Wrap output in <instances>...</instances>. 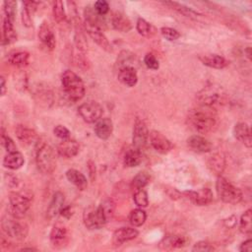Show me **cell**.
Here are the masks:
<instances>
[{"instance_id": "6da1fadb", "label": "cell", "mask_w": 252, "mask_h": 252, "mask_svg": "<svg viewBox=\"0 0 252 252\" xmlns=\"http://www.w3.org/2000/svg\"><path fill=\"white\" fill-rule=\"evenodd\" d=\"M187 122L189 126L196 132L208 134L214 132L219 124L218 114L216 109L204 105H199L192 108L188 112Z\"/></svg>"}, {"instance_id": "7a4b0ae2", "label": "cell", "mask_w": 252, "mask_h": 252, "mask_svg": "<svg viewBox=\"0 0 252 252\" xmlns=\"http://www.w3.org/2000/svg\"><path fill=\"white\" fill-rule=\"evenodd\" d=\"M227 93L220 85L210 84L204 87L196 95L199 105H204L216 109L227 102Z\"/></svg>"}, {"instance_id": "3957f363", "label": "cell", "mask_w": 252, "mask_h": 252, "mask_svg": "<svg viewBox=\"0 0 252 252\" xmlns=\"http://www.w3.org/2000/svg\"><path fill=\"white\" fill-rule=\"evenodd\" d=\"M61 83L65 95L69 100L76 102L84 97L86 93L84 83L82 79L73 71H64L61 76Z\"/></svg>"}, {"instance_id": "277c9868", "label": "cell", "mask_w": 252, "mask_h": 252, "mask_svg": "<svg viewBox=\"0 0 252 252\" xmlns=\"http://www.w3.org/2000/svg\"><path fill=\"white\" fill-rule=\"evenodd\" d=\"M21 218L7 215L3 217L1 221V227L3 232L12 239L22 241L29 234V225L20 220Z\"/></svg>"}, {"instance_id": "5b68a950", "label": "cell", "mask_w": 252, "mask_h": 252, "mask_svg": "<svg viewBox=\"0 0 252 252\" xmlns=\"http://www.w3.org/2000/svg\"><path fill=\"white\" fill-rule=\"evenodd\" d=\"M35 161L42 173H52L56 168V155L53 148L46 143H41L36 149Z\"/></svg>"}, {"instance_id": "8992f818", "label": "cell", "mask_w": 252, "mask_h": 252, "mask_svg": "<svg viewBox=\"0 0 252 252\" xmlns=\"http://www.w3.org/2000/svg\"><path fill=\"white\" fill-rule=\"evenodd\" d=\"M216 190L220 199L230 205H236L242 200V192L222 176H218Z\"/></svg>"}, {"instance_id": "52a82bcc", "label": "cell", "mask_w": 252, "mask_h": 252, "mask_svg": "<svg viewBox=\"0 0 252 252\" xmlns=\"http://www.w3.org/2000/svg\"><path fill=\"white\" fill-rule=\"evenodd\" d=\"M84 224L89 229H99L104 226L107 219L104 215L102 208L99 206H90L85 209L83 214Z\"/></svg>"}, {"instance_id": "ba28073f", "label": "cell", "mask_w": 252, "mask_h": 252, "mask_svg": "<svg viewBox=\"0 0 252 252\" xmlns=\"http://www.w3.org/2000/svg\"><path fill=\"white\" fill-rule=\"evenodd\" d=\"M32 200L30 197L26 196L20 192H10L9 193V214L22 218L30 209Z\"/></svg>"}, {"instance_id": "9c48e42d", "label": "cell", "mask_w": 252, "mask_h": 252, "mask_svg": "<svg viewBox=\"0 0 252 252\" xmlns=\"http://www.w3.org/2000/svg\"><path fill=\"white\" fill-rule=\"evenodd\" d=\"M78 113L85 122L94 123L101 118L103 109L98 102L94 100H89L82 103L78 107Z\"/></svg>"}, {"instance_id": "30bf717a", "label": "cell", "mask_w": 252, "mask_h": 252, "mask_svg": "<svg viewBox=\"0 0 252 252\" xmlns=\"http://www.w3.org/2000/svg\"><path fill=\"white\" fill-rule=\"evenodd\" d=\"M149 130L144 120L137 118L133 128V146L139 151H143L149 142Z\"/></svg>"}, {"instance_id": "8fae6325", "label": "cell", "mask_w": 252, "mask_h": 252, "mask_svg": "<svg viewBox=\"0 0 252 252\" xmlns=\"http://www.w3.org/2000/svg\"><path fill=\"white\" fill-rule=\"evenodd\" d=\"M84 30L89 34V36L103 50L106 52H112V45L102 32L101 29L85 21Z\"/></svg>"}, {"instance_id": "7c38bea8", "label": "cell", "mask_w": 252, "mask_h": 252, "mask_svg": "<svg viewBox=\"0 0 252 252\" xmlns=\"http://www.w3.org/2000/svg\"><path fill=\"white\" fill-rule=\"evenodd\" d=\"M69 232L68 229L65 225L57 222L53 225L51 231H50V235H49V239L51 242V245L56 248V249H61L64 248L68 242H69Z\"/></svg>"}, {"instance_id": "4fadbf2b", "label": "cell", "mask_w": 252, "mask_h": 252, "mask_svg": "<svg viewBox=\"0 0 252 252\" xmlns=\"http://www.w3.org/2000/svg\"><path fill=\"white\" fill-rule=\"evenodd\" d=\"M149 142L159 154H167L172 149L171 142L162 133L157 130H153L149 133Z\"/></svg>"}, {"instance_id": "5bb4252c", "label": "cell", "mask_w": 252, "mask_h": 252, "mask_svg": "<svg viewBox=\"0 0 252 252\" xmlns=\"http://www.w3.org/2000/svg\"><path fill=\"white\" fill-rule=\"evenodd\" d=\"M187 145L193 152L199 153V154L209 153L213 149L212 143L208 139H206L205 137H202L200 135L190 136L187 139Z\"/></svg>"}, {"instance_id": "9a60e30c", "label": "cell", "mask_w": 252, "mask_h": 252, "mask_svg": "<svg viewBox=\"0 0 252 252\" xmlns=\"http://www.w3.org/2000/svg\"><path fill=\"white\" fill-rule=\"evenodd\" d=\"M38 38L41 43L47 47L48 49L52 50L56 46V38L53 32L52 28L47 22H43L39 29H38Z\"/></svg>"}, {"instance_id": "2e32d148", "label": "cell", "mask_w": 252, "mask_h": 252, "mask_svg": "<svg viewBox=\"0 0 252 252\" xmlns=\"http://www.w3.org/2000/svg\"><path fill=\"white\" fill-rule=\"evenodd\" d=\"M138 234H139V231L136 228L129 227V226L120 227L113 232L112 242L115 246H120L124 242H127L136 238Z\"/></svg>"}, {"instance_id": "e0dca14e", "label": "cell", "mask_w": 252, "mask_h": 252, "mask_svg": "<svg viewBox=\"0 0 252 252\" xmlns=\"http://www.w3.org/2000/svg\"><path fill=\"white\" fill-rule=\"evenodd\" d=\"M80 150V146L76 140L73 139H66L62 140L57 146V152L58 154L66 158H74L75 156L78 155Z\"/></svg>"}, {"instance_id": "ac0fdd59", "label": "cell", "mask_w": 252, "mask_h": 252, "mask_svg": "<svg viewBox=\"0 0 252 252\" xmlns=\"http://www.w3.org/2000/svg\"><path fill=\"white\" fill-rule=\"evenodd\" d=\"M185 194L188 199L198 206H206L213 201V192L209 188H202L198 191H189Z\"/></svg>"}, {"instance_id": "d6986e66", "label": "cell", "mask_w": 252, "mask_h": 252, "mask_svg": "<svg viewBox=\"0 0 252 252\" xmlns=\"http://www.w3.org/2000/svg\"><path fill=\"white\" fill-rule=\"evenodd\" d=\"M64 202H65L64 194L60 191L55 192L46 210V218L48 220H52L56 218L58 215H60V211L64 207Z\"/></svg>"}, {"instance_id": "ffe728a7", "label": "cell", "mask_w": 252, "mask_h": 252, "mask_svg": "<svg viewBox=\"0 0 252 252\" xmlns=\"http://www.w3.org/2000/svg\"><path fill=\"white\" fill-rule=\"evenodd\" d=\"M233 135L239 142H241L248 149L251 148L252 146L251 132L247 123L245 122L236 123L233 128Z\"/></svg>"}, {"instance_id": "44dd1931", "label": "cell", "mask_w": 252, "mask_h": 252, "mask_svg": "<svg viewBox=\"0 0 252 252\" xmlns=\"http://www.w3.org/2000/svg\"><path fill=\"white\" fill-rule=\"evenodd\" d=\"M112 132H113V123L110 118L108 117L100 118L95 122L94 133L99 139L101 140L108 139L111 136Z\"/></svg>"}, {"instance_id": "7402d4cb", "label": "cell", "mask_w": 252, "mask_h": 252, "mask_svg": "<svg viewBox=\"0 0 252 252\" xmlns=\"http://www.w3.org/2000/svg\"><path fill=\"white\" fill-rule=\"evenodd\" d=\"M117 78L126 87H134L138 82V75L134 67H122L118 71Z\"/></svg>"}, {"instance_id": "603a6c76", "label": "cell", "mask_w": 252, "mask_h": 252, "mask_svg": "<svg viewBox=\"0 0 252 252\" xmlns=\"http://www.w3.org/2000/svg\"><path fill=\"white\" fill-rule=\"evenodd\" d=\"M15 133H16V136H17L18 140L20 142H22L23 144L31 145V144L37 141L36 132L33 129L29 128L28 126L18 125L15 129Z\"/></svg>"}, {"instance_id": "cb8c5ba5", "label": "cell", "mask_w": 252, "mask_h": 252, "mask_svg": "<svg viewBox=\"0 0 252 252\" xmlns=\"http://www.w3.org/2000/svg\"><path fill=\"white\" fill-rule=\"evenodd\" d=\"M200 61L210 68L223 69L228 65V61L219 54H205L199 57Z\"/></svg>"}, {"instance_id": "d4e9b609", "label": "cell", "mask_w": 252, "mask_h": 252, "mask_svg": "<svg viewBox=\"0 0 252 252\" xmlns=\"http://www.w3.org/2000/svg\"><path fill=\"white\" fill-rule=\"evenodd\" d=\"M209 169L216 175L220 176L225 168V158L222 153H215L208 159Z\"/></svg>"}, {"instance_id": "484cf974", "label": "cell", "mask_w": 252, "mask_h": 252, "mask_svg": "<svg viewBox=\"0 0 252 252\" xmlns=\"http://www.w3.org/2000/svg\"><path fill=\"white\" fill-rule=\"evenodd\" d=\"M188 239L183 235H169L162 239L159 243V247L164 250H171L186 246Z\"/></svg>"}, {"instance_id": "4316f807", "label": "cell", "mask_w": 252, "mask_h": 252, "mask_svg": "<svg viewBox=\"0 0 252 252\" xmlns=\"http://www.w3.org/2000/svg\"><path fill=\"white\" fill-rule=\"evenodd\" d=\"M24 163L25 158L18 151L8 153L3 158V165L9 169H19L24 165Z\"/></svg>"}, {"instance_id": "83f0119b", "label": "cell", "mask_w": 252, "mask_h": 252, "mask_svg": "<svg viewBox=\"0 0 252 252\" xmlns=\"http://www.w3.org/2000/svg\"><path fill=\"white\" fill-rule=\"evenodd\" d=\"M66 177L70 183L75 185L79 190H85L88 186V180L86 176L79 170L70 168L66 171Z\"/></svg>"}, {"instance_id": "f1b7e54d", "label": "cell", "mask_w": 252, "mask_h": 252, "mask_svg": "<svg viewBox=\"0 0 252 252\" xmlns=\"http://www.w3.org/2000/svg\"><path fill=\"white\" fill-rule=\"evenodd\" d=\"M112 27L121 32H128L132 29L131 21L121 13H115L111 18Z\"/></svg>"}, {"instance_id": "f546056e", "label": "cell", "mask_w": 252, "mask_h": 252, "mask_svg": "<svg viewBox=\"0 0 252 252\" xmlns=\"http://www.w3.org/2000/svg\"><path fill=\"white\" fill-rule=\"evenodd\" d=\"M8 62L16 67H24L29 64L30 54L27 51L23 50H16L12 51L8 54Z\"/></svg>"}, {"instance_id": "4dcf8cb0", "label": "cell", "mask_w": 252, "mask_h": 252, "mask_svg": "<svg viewBox=\"0 0 252 252\" xmlns=\"http://www.w3.org/2000/svg\"><path fill=\"white\" fill-rule=\"evenodd\" d=\"M3 32H2V44H10L17 40V33L13 27V22L9 19H3Z\"/></svg>"}, {"instance_id": "1f68e13d", "label": "cell", "mask_w": 252, "mask_h": 252, "mask_svg": "<svg viewBox=\"0 0 252 252\" xmlns=\"http://www.w3.org/2000/svg\"><path fill=\"white\" fill-rule=\"evenodd\" d=\"M142 161V152L133 148L126 151L124 155V165L127 167H135Z\"/></svg>"}, {"instance_id": "d6a6232c", "label": "cell", "mask_w": 252, "mask_h": 252, "mask_svg": "<svg viewBox=\"0 0 252 252\" xmlns=\"http://www.w3.org/2000/svg\"><path fill=\"white\" fill-rule=\"evenodd\" d=\"M150 180H151V176L147 171H140L132 179L131 188L135 191L143 189L146 185L149 184Z\"/></svg>"}, {"instance_id": "836d02e7", "label": "cell", "mask_w": 252, "mask_h": 252, "mask_svg": "<svg viewBox=\"0 0 252 252\" xmlns=\"http://www.w3.org/2000/svg\"><path fill=\"white\" fill-rule=\"evenodd\" d=\"M239 229L244 234H251L252 231V211L251 209H248L243 213V215L240 218L239 222Z\"/></svg>"}, {"instance_id": "e575fe53", "label": "cell", "mask_w": 252, "mask_h": 252, "mask_svg": "<svg viewBox=\"0 0 252 252\" xmlns=\"http://www.w3.org/2000/svg\"><path fill=\"white\" fill-rule=\"evenodd\" d=\"M147 220V214L144 210L138 208L135 209L133 211H131L130 215H129V221L133 226H141L145 223Z\"/></svg>"}, {"instance_id": "d590c367", "label": "cell", "mask_w": 252, "mask_h": 252, "mask_svg": "<svg viewBox=\"0 0 252 252\" xmlns=\"http://www.w3.org/2000/svg\"><path fill=\"white\" fill-rule=\"evenodd\" d=\"M136 29H137V32L141 35L146 36V37H150V36H152L155 33L154 27L150 23H148L146 20H144L142 18H139L137 20Z\"/></svg>"}, {"instance_id": "8d00e7d4", "label": "cell", "mask_w": 252, "mask_h": 252, "mask_svg": "<svg viewBox=\"0 0 252 252\" xmlns=\"http://www.w3.org/2000/svg\"><path fill=\"white\" fill-rule=\"evenodd\" d=\"M52 13H53V18L57 23H62L65 21L66 12L64 9V4L61 0H56L55 2H53Z\"/></svg>"}, {"instance_id": "74e56055", "label": "cell", "mask_w": 252, "mask_h": 252, "mask_svg": "<svg viewBox=\"0 0 252 252\" xmlns=\"http://www.w3.org/2000/svg\"><path fill=\"white\" fill-rule=\"evenodd\" d=\"M165 4L169 5L172 9L176 10L178 13L182 14L185 17H188V18H197L198 17V14L195 11H193L191 8H188L187 6L182 5L180 3H177V2H166Z\"/></svg>"}, {"instance_id": "f35d334b", "label": "cell", "mask_w": 252, "mask_h": 252, "mask_svg": "<svg viewBox=\"0 0 252 252\" xmlns=\"http://www.w3.org/2000/svg\"><path fill=\"white\" fill-rule=\"evenodd\" d=\"M133 200L135 202V204L138 207L141 208H145L149 205V197H148V193L144 190V189H140V190H136L134 193V197Z\"/></svg>"}, {"instance_id": "ab89813d", "label": "cell", "mask_w": 252, "mask_h": 252, "mask_svg": "<svg viewBox=\"0 0 252 252\" xmlns=\"http://www.w3.org/2000/svg\"><path fill=\"white\" fill-rule=\"evenodd\" d=\"M16 6H17V3L15 1H4L3 3L5 18L9 19L11 22H13L15 19Z\"/></svg>"}, {"instance_id": "60d3db41", "label": "cell", "mask_w": 252, "mask_h": 252, "mask_svg": "<svg viewBox=\"0 0 252 252\" xmlns=\"http://www.w3.org/2000/svg\"><path fill=\"white\" fill-rule=\"evenodd\" d=\"M160 32L162 34V36L169 40V41H173L176 40L180 37V33L177 30L173 29V28H169V27H162L160 29Z\"/></svg>"}, {"instance_id": "b9f144b4", "label": "cell", "mask_w": 252, "mask_h": 252, "mask_svg": "<svg viewBox=\"0 0 252 252\" xmlns=\"http://www.w3.org/2000/svg\"><path fill=\"white\" fill-rule=\"evenodd\" d=\"M100 207L102 208L107 220L109 219H111L113 214H114V210H115V203L113 202V200L112 199H105L104 201L101 202Z\"/></svg>"}, {"instance_id": "7bdbcfd3", "label": "cell", "mask_w": 252, "mask_h": 252, "mask_svg": "<svg viewBox=\"0 0 252 252\" xmlns=\"http://www.w3.org/2000/svg\"><path fill=\"white\" fill-rule=\"evenodd\" d=\"M144 63L147 68L152 70H158L159 68V62L153 53H147L144 57Z\"/></svg>"}, {"instance_id": "ee69618b", "label": "cell", "mask_w": 252, "mask_h": 252, "mask_svg": "<svg viewBox=\"0 0 252 252\" xmlns=\"http://www.w3.org/2000/svg\"><path fill=\"white\" fill-rule=\"evenodd\" d=\"M1 144H2V147L8 153H12V152L17 151V146L15 145L14 141L9 136L5 135V133H2V135H1Z\"/></svg>"}, {"instance_id": "f6af8a7d", "label": "cell", "mask_w": 252, "mask_h": 252, "mask_svg": "<svg viewBox=\"0 0 252 252\" xmlns=\"http://www.w3.org/2000/svg\"><path fill=\"white\" fill-rule=\"evenodd\" d=\"M94 9L98 15L103 17L109 11V4L104 0H98L94 4Z\"/></svg>"}, {"instance_id": "bcb514c9", "label": "cell", "mask_w": 252, "mask_h": 252, "mask_svg": "<svg viewBox=\"0 0 252 252\" xmlns=\"http://www.w3.org/2000/svg\"><path fill=\"white\" fill-rule=\"evenodd\" d=\"M53 133H54V135H55L57 138H59V139H61V140L69 139V138H70V135H71L69 129L66 128L65 126H63V125H57V126H55V128L53 129Z\"/></svg>"}, {"instance_id": "7dc6e473", "label": "cell", "mask_w": 252, "mask_h": 252, "mask_svg": "<svg viewBox=\"0 0 252 252\" xmlns=\"http://www.w3.org/2000/svg\"><path fill=\"white\" fill-rule=\"evenodd\" d=\"M213 250H215V248L207 241H199L196 244H194V246L192 248V251H202V252H204V251L208 252V251H213Z\"/></svg>"}, {"instance_id": "c3c4849f", "label": "cell", "mask_w": 252, "mask_h": 252, "mask_svg": "<svg viewBox=\"0 0 252 252\" xmlns=\"http://www.w3.org/2000/svg\"><path fill=\"white\" fill-rule=\"evenodd\" d=\"M22 22L25 27L32 26V13L29 11V9L24 4H23V9H22Z\"/></svg>"}, {"instance_id": "681fc988", "label": "cell", "mask_w": 252, "mask_h": 252, "mask_svg": "<svg viewBox=\"0 0 252 252\" xmlns=\"http://www.w3.org/2000/svg\"><path fill=\"white\" fill-rule=\"evenodd\" d=\"M73 214H74V209L71 205L64 206L60 211V216L65 219H70L73 216Z\"/></svg>"}, {"instance_id": "f907efd6", "label": "cell", "mask_w": 252, "mask_h": 252, "mask_svg": "<svg viewBox=\"0 0 252 252\" xmlns=\"http://www.w3.org/2000/svg\"><path fill=\"white\" fill-rule=\"evenodd\" d=\"M239 250L242 252H250L252 250V241L251 239H247L241 243Z\"/></svg>"}, {"instance_id": "816d5d0a", "label": "cell", "mask_w": 252, "mask_h": 252, "mask_svg": "<svg viewBox=\"0 0 252 252\" xmlns=\"http://www.w3.org/2000/svg\"><path fill=\"white\" fill-rule=\"evenodd\" d=\"M88 167H89V172H90V176H91V178L92 179H94V175L95 174V166H94V162L92 161V160H90L89 162H88Z\"/></svg>"}, {"instance_id": "f5cc1de1", "label": "cell", "mask_w": 252, "mask_h": 252, "mask_svg": "<svg viewBox=\"0 0 252 252\" xmlns=\"http://www.w3.org/2000/svg\"><path fill=\"white\" fill-rule=\"evenodd\" d=\"M6 93V83L4 77H1V94L4 95Z\"/></svg>"}, {"instance_id": "db71d44e", "label": "cell", "mask_w": 252, "mask_h": 252, "mask_svg": "<svg viewBox=\"0 0 252 252\" xmlns=\"http://www.w3.org/2000/svg\"><path fill=\"white\" fill-rule=\"evenodd\" d=\"M244 51H245V53H246V56H247V58L250 60V59H251V48L248 46V47H247V48H246Z\"/></svg>"}, {"instance_id": "11a10c76", "label": "cell", "mask_w": 252, "mask_h": 252, "mask_svg": "<svg viewBox=\"0 0 252 252\" xmlns=\"http://www.w3.org/2000/svg\"><path fill=\"white\" fill-rule=\"evenodd\" d=\"M23 250H36V249H34V248H23Z\"/></svg>"}]
</instances>
